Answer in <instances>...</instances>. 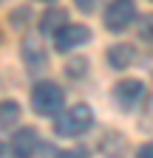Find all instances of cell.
<instances>
[{
    "instance_id": "1",
    "label": "cell",
    "mask_w": 153,
    "mask_h": 158,
    "mask_svg": "<svg viewBox=\"0 0 153 158\" xmlns=\"http://www.w3.org/2000/svg\"><path fill=\"white\" fill-rule=\"evenodd\" d=\"M94 124V113L88 105H74L68 107L63 116H57V122H54V133L60 135V138H76V135H82L88 133Z\"/></svg>"
},
{
    "instance_id": "2",
    "label": "cell",
    "mask_w": 153,
    "mask_h": 158,
    "mask_svg": "<svg viewBox=\"0 0 153 158\" xmlns=\"http://www.w3.org/2000/svg\"><path fill=\"white\" fill-rule=\"evenodd\" d=\"M65 105V93L54 82H37L31 90V107L37 116H57Z\"/></svg>"
},
{
    "instance_id": "3",
    "label": "cell",
    "mask_w": 153,
    "mask_h": 158,
    "mask_svg": "<svg viewBox=\"0 0 153 158\" xmlns=\"http://www.w3.org/2000/svg\"><path fill=\"white\" fill-rule=\"evenodd\" d=\"M11 150H14V155H40V152H48V155H63L54 144L40 141L37 130H31V127H23V130H17V133H14V138H11Z\"/></svg>"
},
{
    "instance_id": "4",
    "label": "cell",
    "mask_w": 153,
    "mask_h": 158,
    "mask_svg": "<svg viewBox=\"0 0 153 158\" xmlns=\"http://www.w3.org/2000/svg\"><path fill=\"white\" fill-rule=\"evenodd\" d=\"M133 20H136V3L133 0H113L105 9V28L113 31V34L130 28Z\"/></svg>"
},
{
    "instance_id": "5",
    "label": "cell",
    "mask_w": 153,
    "mask_h": 158,
    "mask_svg": "<svg viewBox=\"0 0 153 158\" xmlns=\"http://www.w3.org/2000/svg\"><path fill=\"white\" fill-rule=\"evenodd\" d=\"M145 99H147V88L139 82V79H122V82L113 88V102H116L125 113L136 110Z\"/></svg>"
},
{
    "instance_id": "6",
    "label": "cell",
    "mask_w": 153,
    "mask_h": 158,
    "mask_svg": "<svg viewBox=\"0 0 153 158\" xmlns=\"http://www.w3.org/2000/svg\"><path fill=\"white\" fill-rule=\"evenodd\" d=\"M85 43H91V28L76 26V23H68V26H63L60 31L54 34V48L60 54H68L74 48L85 45Z\"/></svg>"
},
{
    "instance_id": "7",
    "label": "cell",
    "mask_w": 153,
    "mask_h": 158,
    "mask_svg": "<svg viewBox=\"0 0 153 158\" xmlns=\"http://www.w3.org/2000/svg\"><path fill=\"white\" fill-rule=\"evenodd\" d=\"M23 62L28 68V73H40L48 68V54L43 48V43L37 37H26L23 40Z\"/></svg>"
},
{
    "instance_id": "8",
    "label": "cell",
    "mask_w": 153,
    "mask_h": 158,
    "mask_svg": "<svg viewBox=\"0 0 153 158\" xmlns=\"http://www.w3.org/2000/svg\"><path fill=\"white\" fill-rule=\"evenodd\" d=\"M136 59H139L136 48H133V45H128V43H119V45H113V48L108 51V62H111V68H116V71L130 68L133 62H136Z\"/></svg>"
},
{
    "instance_id": "9",
    "label": "cell",
    "mask_w": 153,
    "mask_h": 158,
    "mask_svg": "<svg viewBox=\"0 0 153 158\" xmlns=\"http://www.w3.org/2000/svg\"><path fill=\"white\" fill-rule=\"evenodd\" d=\"M63 26H68V11L65 9H48L40 20V31L43 34H57Z\"/></svg>"
},
{
    "instance_id": "10",
    "label": "cell",
    "mask_w": 153,
    "mask_h": 158,
    "mask_svg": "<svg viewBox=\"0 0 153 158\" xmlns=\"http://www.w3.org/2000/svg\"><path fill=\"white\" fill-rule=\"evenodd\" d=\"M20 118V105L17 102H0V127H11Z\"/></svg>"
},
{
    "instance_id": "11",
    "label": "cell",
    "mask_w": 153,
    "mask_h": 158,
    "mask_svg": "<svg viewBox=\"0 0 153 158\" xmlns=\"http://www.w3.org/2000/svg\"><path fill=\"white\" fill-rule=\"evenodd\" d=\"M139 127H142L145 133H153V90H150L147 105H145V110H142V116H139Z\"/></svg>"
},
{
    "instance_id": "12",
    "label": "cell",
    "mask_w": 153,
    "mask_h": 158,
    "mask_svg": "<svg viewBox=\"0 0 153 158\" xmlns=\"http://www.w3.org/2000/svg\"><path fill=\"white\" fill-rule=\"evenodd\" d=\"M139 37L145 40V43H150V45H153V14H147L142 23H139Z\"/></svg>"
},
{
    "instance_id": "13",
    "label": "cell",
    "mask_w": 153,
    "mask_h": 158,
    "mask_svg": "<svg viewBox=\"0 0 153 158\" xmlns=\"http://www.w3.org/2000/svg\"><path fill=\"white\" fill-rule=\"evenodd\" d=\"M74 3H76V9H80V11H85V14H91L94 9H97V6H99V0H74Z\"/></svg>"
},
{
    "instance_id": "14",
    "label": "cell",
    "mask_w": 153,
    "mask_h": 158,
    "mask_svg": "<svg viewBox=\"0 0 153 158\" xmlns=\"http://www.w3.org/2000/svg\"><path fill=\"white\" fill-rule=\"evenodd\" d=\"M139 158H153V141H147V144L139 147Z\"/></svg>"
},
{
    "instance_id": "15",
    "label": "cell",
    "mask_w": 153,
    "mask_h": 158,
    "mask_svg": "<svg viewBox=\"0 0 153 158\" xmlns=\"http://www.w3.org/2000/svg\"><path fill=\"white\" fill-rule=\"evenodd\" d=\"M40 3H54V0H40Z\"/></svg>"
},
{
    "instance_id": "16",
    "label": "cell",
    "mask_w": 153,
    "mask_h": 158,
    "mask_svg": "<svg viewBox=\"0 0 153 158\" xmlns=\"http://www.w3.org/2000/svg\"><path fill=\"white\" fill-rule=\"evenodd\" d=\"M3 150H6V147H3V144H0V155H3Z\"/></svg>"
}]
</instances>
